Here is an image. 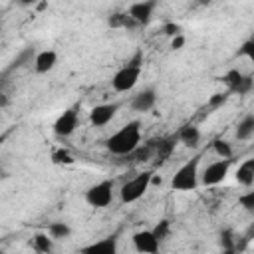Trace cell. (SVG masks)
<instances>
[{
    "mask_svg": "<svg viewBox=\"0 0 254 254\" xmlns=\"http://www.w3.org/2000/svg\"><path fill=\"white\" fill-rule=\"evenodd\" d=\"M139 143H141V123L139 121H129L127 125H123L119 131H115L105 141V147L113 155L127 157L139 147Z\"/></svg>",
    "mask_w": 254,
    "mask_h": 254,
    "instance_id": "6da1fadb",
    "label": "cell"
},
{
    "mask_svg": "<svg viewBox=\"0 0 254 254\" xmlns=\"http://www.w3.org/2000/svg\"><path fill=\"white\" fill-rule=\"evenodd\" d=\"M141 64H143V54L137 52L121 69H117L111 77V87L119 93H125L129 89H133L139 81V75H141Z\"/></svg>",
    "mask_w": 254,
    "mask_h": 254,
    "instance_id": "7a4b0ae2",
    "label": "cell"
},
{
    "mask_svg": "<svg viewBox=\"0 0 254 254\" xmlns=\"http://www.w3.org/2000/svg\"><path fill=\"white\" fill-rule=\"evenodd\" d=\"M198 161H200V157H192V159H189L185 165H181L177 169V173L171 179V189L173 190L189 192V190H194L198 187V179H200Z\"/></svg>",
    "mask_w": 254,
    "mask_h": 254,
    "instance_id": "3957f363",
    "label": "cell"
},
{
    "mask_svg": "<svg viewBox=\"0 0 254 254\" xmlns=\"http://www.w3.org/2000/svg\"><path fill=\"white\" fill-rule=\"evenodd\" d=\"M151 183H153V173L151 171H143V173L135 175L133 179H129L127 183H123V187L119 189L121 200L127 202V204L139 200L147 192V189H149Z\"/></svg>",
    "mask_w": 254,
    "mask_h": 254,
    "instance_id": "277c9868",
    "label": "cell"
},
{
    "mask_svg": "<svg viewBox=\"0 0 254 254\" xmlns=\"http://www.w3.org/2000/svg\"><path fill=\"white\" fill-rule=\"evenodd\" d=\"M111 200H113V181L111 179L99 181L85 190V202L93 208H105L111 204Z\"/></svg>",
    "mask_w": 254,
    "mask_h": 254,
    "instance_id": "5b68a950",
    "label": "cell"
},
{
    "mask_svg": "<svg viewBox=\"0 0 254 254\" xmlns=\"http://www.w3.org/2000/svg\"><path fill=\"white\" fill-rule=\"evenodd\" d=\"M230 165H232V159H218V161L206 165L204 171L200 173V183L204 187H214V185L222 183L230 171Z\"/></svg>",
    "mask_w": 254,
    "mask_h": 254,
    "instance_id": "8992f818",
    "label": "cell"
},
{
    "mask_svg": "<svg viewBox=\"0 0 254 254\" xmlns=\"http://www.w3.org/2000/svg\"><path fill=\"white\" fill-rule=\"evenodd\" d=\"M222 81H224V85L228 87L230 93H238V95H246L254 87V79L250 75L242 73L240 69H228L222 75Z\"/></svg>",
    "mask_w": 254,
    "mask_h": 254,
    "instance_id": "52a82bcc",
    "label": "cell"
},
{
    "mask_svg": "<svg viewBox=\"0 0 254 254\" xmlns=\"http://www.w3.org/2000/svg\"><path fill=\"white\" fill-rule=\"evenodd\" d=\"M77 121H79V115H77V107H69L65 109L56 121H54V133L60 135V137H69L75 127H77Z\"/></svg>",
    "mask_w": 254,
    "mask_h": 254,
    "instance_id": "ba28073f",
    "label": "cell"
},
{
    "mask_svg": "<svg viewBox=\"0 0 254 254\" xmlns=\"http://www.w3.org/2000/svg\"><path fill=\"white\" fill-rule=\"evenodd\" d=\"M117 109H119L117 103H101V105H95L89 111V123L93 127H105L115 117Z\"/></svg>",
    "mask_w": 254,
    "mask_h": 254,
    "instance_id": "9c48e42d",
    "label": "cell"
},
{
    "mask_svg": "<svg viewBox=\"0 0 254 254\" xmlns=\"http://www.w3.org/2000/svg\"><path fill=\"white\" fill-rule=\"evenodd\" d=\"M159 244H161V240L155 236L153 230H139L133 234V246L137 252L155 254V252H159Z\"/></svg>",
    "mask_w": 254,
    "mask_h": 254,
    "instance_id": "30bf717a",
    "label": "cell"
},
{
    "mask_svg": "<svg viewBox=\"0 0 254 254\" xmlns=\"http://www.w3.org/2000/svg\"><path fill=\"white\" fill-rule=\"evenodd\" d=\"M177 141H179V135H169V137H159V139L149 141L153 145V149H155V155L153 157L157 159V163H165L173 155Z\"/></svg>",
    "mask_w": 254,
    "mask_h": 254,
    "instance_id": "8fae6325",
    "label": "cell"
},
{
    "mask_svg": "<svg viewBox=\"0 0 254 254\" xmlns=\"http://www.w3.org/2000/svg\"><path fill=\"white\" fill-rule=\"evenodd\" d=\"M155 8H157V0H141V2L131 4L127 12L131 18H135L139 22V26H145V24H149Z\"/></svg>",
    "mask_w": 254,
    "mask_h": 254,
    "instance_id": "7c38bea8",
    "label": "cell"
},
{
    "mask_svg": "<svg viewBox=\"0 0 254 254\" xmlns=\"http://www.w3.org/2000/svg\"><path fill=\"white\" fill-rule=\"evenodd\" d=\"M155 103H157V93H155L153 87H147V89L139 91L131 99V109L139 111V113H147V111H151L155 107Z\"/></svg>",
    "mask_w": 254,
    "mask_h": 254,
    "instance_id": "4fadbf2b",
    "label": "cell"
},
{
    "mask_svg": "<svg viewBox=\"0 0 254 254\" xmlns=\"http://www.w3.org/2000/svg\"><path fill=\"white\" fill-rule=\"evenodd\" d=\"M115 250H117V236L115 234L105 236V238H101L97 242H91V244L81 248V252H85V254H113Z\"/></svg>",
    "mask_w": 254,
    "mask_h": 254,
    "instance_id": "5bb4252c",
    "label": "cell"
},
{
    "mask_svg": "<svg viewBox=\"0 0 254 254\" xmlns=\"http://www.w3.org/2000/svg\"><path fill=\"white\" fill-rule=\"evenodd\" d=\"M56 64H58V54L54 50H42L34 60V69L36 73H48L56 67Z\"/></svg>",
    "mask_w": 254,
    "mask_h": 254,
    "instance_id": "9a60e30c",
    "label": "cell"
},
{
    "mask_svg": "<svg viewBox=\"0 0 254 254\" xmlns=\"http://www.w3.org/2000/svg\"><path fill=\"white\" fill-rule=\"evenodd\" d=\"M234 177H236V181H238L242 187H250V185H254V157L244 159V161L238 165Z\"/></svg>",
    "mask_w": 254,
    "mask_h": 254,
    "instance_id": "2e32d148",
    "label": "cell"
},
{
    "mask_svg": "<svg viewBox=\"0 0 254 254\" xmlns=\"http://www.w3.org/2000/svg\"><path fill=\"white\" fill-rule=\"evenodd\" d=\"M252 135H254V113H248V115H244V117L238 121L236 129H234V137H236L238 141H246V139H250Z\"/></svg>",
    "mask_w": 254,
    "mask_h": 254,
    "instance_id": "e0dca14e",
    "label": "cell"
},
{
    "mask_svg": "<svg viewBox=\"0 0 254 254\" xmlns=\"http://www.w3.org/2000/svg\"><path fill=\"white\" fill-rule=\"evenodd\" d=\"M36 56H38L36 48H32V46L24 48L22 52H18V56L12 60V64L8 65V69H6V71H12V69H18V67H24V65H28V64H34Z\"/></svg>",
    "mask_w": 254,
    "mask_h": 254,
    "instance_id": "ac0fdd59",
    "label": "cell"
},
{
    "mask_svg": "<svg viewBox=\"0 0 254 254\" xmlns=\"http://www.w3.org/2000/svg\"><path fill=\"white\" fill-rule=\"evenodd\" d=\"M177 135H179V141H181L183 145H187V147H196L198 141H200V131H198V127H194V125H185V127H181Z\"/></svg>",
    "mask_w": 254,
    "mask_h": 254,
    "instance_id": "d6986e66",
    "label": "cell"
},
{
    "mask_svg": "<svg viewBox=\"0 0 254 254\" xmlns=\"http://www.w3.org/2000/svg\"><path fill=\"white\" fill-rule=\"evenodd\" d=\"M32 246H34L36 252H44V254H48V252L54 250V238L50 236V232H48V234H44V232H36L34 238H32Z\"/></svg>",
    "mask_w": 254,
    "mask_h": 254,
    "instance_id": "ffe728a7",
    "label": "cell"
},
{
    "mask_svg": "<svg viewBox=\"0 0 254 254\" xmlns=\"http://www.w3.org/2000/svg\"><path fill=\"white\" fill-rule=\"evenodd\" d=\"M48 232H50V236H52L54 240H62V238H67V236L71 234V228H69V224L64 222V220H56V222H52V224L48 226Z\"/></svg>",
    "mask_w": 254,
    "mask_h": 254,
    "instance_id": "44dd1931",
    "label": "cell"
},
{
    "mask_svg": "<svg viewBox=\"0 0 254 254\" xmlns=\"http://www.w3.org/2000/svg\"><path fill=\"white\" fill-rule=\"evenodd\" d=\"M155 155V149H153V145L151 143H145L143 147H137L131 155H127L131 161H137V163H141V161H149L151 157Z\"/></svg>",
    "mask_w": 254,
    "mask_h": 254,
    "instance_id": "7402d4cb",
    "label": "cell"
},
{
    "mask_svg": "<svg viewBox=\"0 0 254 254\" xmlns=\"http://www.w3.org/2000/svg\"><path fill=\"white\" fill-rule=\"evenodd\" d=\"M212 147H214V153L220 157V159H232V147L228 141L224 139H214L212 141Z\"/></svg>",
    "mask_w": 254,
    "mask_h": 254,
    "instance_id": "603a6c76",
    "label": "cell"
},
{
    "mask_svg": "<svg viewBox=\"0 0 254 254\" xmlns=\"http://www.w3.org/2000/svg\"><path fill=\"white\" fill-rule=\"evenodd\" d=\"M151 230L155 232V236H157L159 240H165V238L171 234V222H169L167 218H163V220H159Z\"/></svg>",
    "mask_w": 254,
    "mask_h": 254,
    "instance_id": "cb8c5ba5",
    "label": "cell"
},
{
    "mask_svg": "<svg viewBox=\"0 0 254 254\" xmlns=\"http://www.w3.org/2000/svg\"><path fill=\"white\" fill-rule=\"evenodd\" d=\"M127 18H129L127 12H115V14H111V16L107 18V26H109V28H125Z\"/></svg>",
    "mask_w": 254,
    "mask_h": 254,
    "instance_id": "d4e9b609",
    "label": "cell"
},
{
    "mask_svg": "<svg viewBox=\"0 0 254 254\" xmlns=\"http://www.w3.org/2000/svg\"><path fill=\"white\" fill-rule=\"evenodd\" d=\"M52 161H54L56 165H69V163H73V157H71L69 151H65V149H58V151L52 153Z\"/></svg>",
    "mask_w": 254,
    "mask_h": 254,
    "instance_id": "484cf974",
    "label": "cell"
},
{
    "mask_svg": "<svg viewBox=\"0 0 254 254\" xmlns=\"http://www.w3.org/2000/svg\"><path fill=\"white\" fill-rule=\"evenodd\" d=\"M228 95H230V91H224V93H212L210 95V99H208V109H218V107H222L226 101H228Z\"/></svg>",
    "mask_w": 254,
    "mask_h": 254,
    "instance_id": "4316f807",
    "label": "cell"
},
{
    "mask_svg": "<svg viewBox=\"0 0 254 254\" xmlns=\"http://www.w3.org/2000/svg\"><path fill=\"white\" fill-rule=\"evenodd\" d=\"M238 204H240L244 210L254 212V190H248V192L240 194V196H238Z\"/></svg>",
    "mask_w": 254,
    "mask_h": 254,
    "instance_id": "83f0119b",
    "label": "cell"
},
{
    "mask_svg": "<svg viewBox=\"0 0 254 254\" xmlns=\"http://www.w3.org/2000/svg\"><path fill=\"white\" fill-rule=\"evenodd\" d=\"M220 246H222V250H228V252H232V250H234L232 230H220Z\"/></svg>",
    "mask_w": 254,
    "mask_h": 254,
    "instance_id": "f1b7e54d",
    "label": "cell"
},
{
    "mask_svg": "<svg viewBox=\"0 0 254 254\" xmlns=\"http://www.w3.org/2000/svg\"><path fill=\"white\" fill-rule=\"evenodd\" d=\"M161 32H163L165 36L175 38V36H179V34H181V26H179V24H175V22H167V24L161 28Z\"/></svg>",
    "mask_w": 254,
    "mask_h": 254,
    "instance_id": "f546056e",
    "label": "cell"
},
{
    "mask_svg": "<svg viewBox=\"0 0 254 254\" xmlns=\"http://www.w3.org/2000/svg\"><path fill=\"white\" fill-rule=\"evenodd\" d=\"M240 54H242V56H246L250 62H254V38L242 44V48H240Z\"/></svg>",
    "mask_w": 254,
    "mask_h": 254,
    "instance_id": "4dcf8cb0",
    "label": "cell"
},
{
    "mask_svg": "<svg viewBox=\"0 0 254 254\" xmlns=\"http://www.w3.org/2000/svg\"><path fill=\"white\" fill-rule=\"evenodd\" d=\"M183 46H185V36H183V34L175 36V38H173V42H171V48H173V50H181Z\"/></svg>",
    "mask_w": 254,
    "mask_h": 254,
    "instance_id": "1f68e13d",
    "label": "cell"
},
{
    "mask_svg": "<svg viewBox=\"0 0 254 254\" xmlns=\"http://www.w3.org/2000/svg\"><path fill=\"white\" fill-rule=\"evenodd\" d=\"M16 4H18V6H22V8H30V6L38 4V0H16Z\"/></svg>",
    "mask_w": 254,
    "mask_h": 254,
    "instance_id": "d6a6232c",
    "label": "cell"
},
{
    "mask_svg": "<svg viewBox=\"0 0 254 254\" xmlns=\"http://www.w3.org/2000/svg\"><path fill=\"white\" fill-rule=\"evenodd\" d=\"M210 2H212V0H196V4H198V6H208Z\"/></svg>",
    "mask_w": 254,
    "mask_h": 254,
    "instance_id": "836d02e7",
    "label": "cell"
},
{
    "mask_svg": "<svg viewBox=\"0 0 254 254\" xmlns=\"http://www.w3.org/2000/svg\"><path fill=\"white\" fill-rule=\"evenodd\" d=\"M46 8V2H38V10H44Z\"/></svg>",
    "mask_w": 254,
    "mask_h": 254,
    "instance_id": "e575fe53",
    "label": "cell"
}]
</instances>
